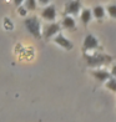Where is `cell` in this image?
Segmentation results:
<instances>
[{
    "mask_svg": "<svg viewBox=\"0 0 116 122\" xmlns=\"http://www.w3.org/2000/svg\"><path fill=\"white\" fill-rule=\"evenodd\" d=\"M85 60L86 64L90 67H100L102 65H107L112 61V57L109 56L106 54H101V52H94V54H85Z\"/></svg>",
    "mask_w": 116,
    "mask_h": 122,
    "instance_id": "6da1fadb",
    "label": "cell"
},
{
    "mask_svg": "<svg viewBox=\"0 0 116 122\" xmlns=\"http://www.w3.org/2000/svg\"><path fill=\"white\" fill-rule=\"evenodd\" d=\"M24 25L26 27V30L34 37H36V39L41 37V24H40V20H39L36 16H31V18L25 19Z\"/></svg>",
    "mask_w": 116,
    "mask_h": 122,
    "instance_id": "7a4b0ae2",
    "label": "cell"
},
{
    "mask_svg": "<svg viewBox=\"0 0 116 122\" xmlns=\"http://www.w3.org/2000/svg\"><path fill=\"white\" fill-rule=\"evenodd\" d=\"M97 49H100V42L96 39V36L92 34H87L84 39V42H82V51H84V54H87L90 51H96Z\"/></svg>",
    "mask_w": 116,
    "mask_h": 122,
    "instance_id": "3957f363",
    "label": "cell"
},
{
    "mask_svg": "<svg viewBox=\"0 0 116 122\" xmlns=\"http://www.w3.org/2000/svg\"><path fill=\"white\" fill-rule=\"evenodd\" d=\"M54 42L56 44V45H59L60 47H63L64 50H68V51L73 50V47H74V44L71 42L66 36H64L63 34H60V32L58 35L54 36Z\"/></svg>",
    "mask_w": 116,
    "mask_h": 122,
    "instance_id": "277c9868",
    "label": "cell"
},
{
    "mask_svg": "<svg viewBox=\"0 0 116 122\" xmlns=\"http://www.w3.org/2000/svg\"><path fill=\"white\" fill-rule=\"evenodd\" d=\"M60 25L59 24H56V23H51V24H49V25H46L45 27H44V31H42V35H44V37L45 39H51V37H54L55 35H58L59 32H60Z\"/></svg>",
    "mask_w": 116,
    "mask_h": 122,
    "instance_id": "5b68a950",
    "label": "cell"
},
{
    "mask_svg": "<svg viewBox=\"0 0 116 122\" xmlns=\"http://www.w3.org/2000/svg\"><path fill=\"white\" fill-rule=\"evenodd\" d=\"M81 10V1L80 0H71L66 4L65 13L68 15H77Z\"/></svg>",
    "mask_w": 116,
    "mask_h": 122,
    "instance_id": "8992f818",
    "label": "cell"
},
{
    "mask_svg": "<svg viewBox=\"0 0 116 122\" xmlns=\"http://www.w3.org/2000/svg\"><path fill=\"white\" fill-rule=\"evenodd\" d=\"M41 18L47 21H54L56 19V8L55 5H47L41 11Z\"/></svg>",
    "mask_w": 116,
    "mask_h": 122,
    "instance_id": "52a82bcc",
    "label": "cell"
},
{
    "mask_svg": "<svg viewBox=\"0 0 116 122\" xmlns=\"http://www.w3.org/2000/svg\"><path fill=\"white\" fill-rule=\"evenodd\" d=\"M91 75L95 77V79L99 81V82H106L111 75H110V71L105 70V69H95L91 71Z\"/></svg>",
    "mask_w": 116,
    "mask_h": 122,
    "instance_id": "ba28073f",
    "label": "cell"
},
{
    "mask_svg": "<svg viewBox=\"0 0 116 122\" xmlns=\"http://www.w3.org/2000/svg\"><path fill=\"white\" fill-rule=\"evenodd\" d=\"M92 18H95L96 20H102L105 18V15H106V10L102 5H96V6H94L92 10Z\"/></svg>",
    "mask_w": 116,
    "mask_h": 122,
    "instance_id": "9c48e42d",
    "label": "cell"
},
{
    "mask_svg": "<svg viewBox=\"0 0 116 122\" xmlns=\"http://www.w3.org/2000/svg\"><path fill=\"white\" fill-rule=\"evenodd\" d=\"M61 25H63L64 29H66V30H75V29H76L75 19H74L71 15H66V16H65V18L63 19Z\"/></svg>",
    "mask_w": 116,
    "mask_h": 122,
    "instance_id": "30bf717a",
    "label": "cell"
},
{
    "mask_svg": "<svg viewBox=\"0 0 116 122\" xmlns=\"http://www.w3.org/2000/svg\"><path fill=\"white\" fill-rule=\"evenodd\" d=\"M80 20H81V23L86 26L92 20V13H91V10L90 9L81 10V13H80Z\"/></svg>",
    "mask_w": 116,
    "mask_h": 122,
    "instance_id": "8fae6325",
    "label": "cell"
},
{
    "mask_svg": "<svg viewBox=\"0 0 116 122\" xmlns=\"http://www.w3.org/2000/svg\"><path fill=\"white\" fill-rule=\"evenodd\" d=\"M105 87L107 88V90L112 91V92H116V77H110V79L105 82Z\"/></svg>",
    "mask_w": 116,
    "mask_h": 122,
    "instance_id": "7c38bea8",
    "label": "cell"
},
{
    "mask_svg": "<svg viewBox=\"0 0 116 122\" xmlns=\"http://www.w3.org/2000/svg\"><path fill=\"white\" fill-rule=\"evenodd\" d=\"M105 10H106V13L109 14L110 18L116 19V4H109L105 8Z\"/></svg>",
    "mask_w": 116,
    "mask_h": 122,
    "instance_id": "4fadbf2b",
    "label": "cell"
},
{
    "mask_svg": "<svg viewBox=\"0 0 116 122\" xmlns=\"http://www.w3.org/2000/svg\"><path fill=\"white\" fill-rule=\"evenodd\" d=\"M25 8L27 10H35L36 9V0H25Z\"/></svg>",
    "mask_w": 116,
    "mask_h": 122,
    "instance_id": "5bb4252c",
    "label": "cell"
},
{
    "mask_svg": "<svg viewBox=\"0 0 116 122\" xmlns=\"http://www.w3.org/2000/svg\"><path fill=\"white\" fill-rule=\"evenodd\" d=\"M18 11H19V15L25 16V15H26V13H27V9H26V8H23V6H19Z\"/></svg>",
    "mask_w": 116,
    "mask_h": 122,
    "instance_id": "9a60e30c",
    "label": "cell"
},
{
    "mask_svg": "<svg viewBox=\"0 0 116 122\" xmlns=\"http://www.w3.org/2000/svg\"><path fill=\"white\" fill-rule=\"evenodd\" d=\"M110 75L112 77H116V64H114L111 66V70H110Z\"/></svg>",
    "mask_w": 116,
    "mask_h": 122,
    "instance_id": "2e32d148",
    "label": "cell"
},
{
    "mask_svg": "<svg viewBox=\"0 0 116 122\" xmlns=\"http://www.w3.org/2000/svg\"><path fill=\"white\" fill-rule=\"evenodd\" d=\"M37 3L41 4V5H47L49 3H50V0H37Z\"/></svg>",
    "mask_w": 116,
    "mask_h": 122,
    "instance_id": "e0dca14e",
    "label": "cell"
},
{
    "mask_svg": "<svg viewBox=\"0 0 116 122\" xmlns=\"http://www.w3.org/2000/svg\"><path fill=\"white\" fill-rule=\"evenodd\" d=\"M24 3V0H14V4L16 6H21V4Z\"/></svg>",
    "mask_w": 116,
    "mask_h": 122,
    "instance_id": "ac0fdd59",
    "label": "cell"
}]
</instances>
